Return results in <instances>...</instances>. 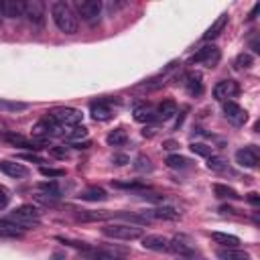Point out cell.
<instances>
[{
  "label": "cell",
  "mask_w": 260,
  "mask_h": 260,
  "mask_svg": "<svg viewBox=\"0 0 260 260\" xmlns=\"http://www.w3.org/2000/svg\"><path fill=\"white\" fill-rule=\"evenodd\" d=\"M51 16H53L55 26H57L61 32H65V35L77 32V28H79V18H77V14H75V10H73L71 4H67V2H63V0L53 2V4H51Z\"/></svg>",
  "instance_id": "6da1fadb"
},
{
  "label": "cell",
  "mask_w": 260,
  "mask_h": 260,
  "mask_svg": "<svg viewBox=\"0 0 260 260\" xmlns=\"http://www.w3.org/2000/svg\"><path fill=\"white\" fill-rule=\"evenodd\" d=\"M81 112L79 110H75V108H53V110H49L47 112V120L49 122H53L55 126H59L63 132L67 130V128H71V126H77V124H81Z\"/></svg>",
  "instance_id": "7a4b0ae2"
},
{
  "label": "cell",
  "mask_w": 260,
  "mask_h": 260,
  "mask_svg": "<svg viewBox=\"0 0 260 260\" xmlns=\"http://www.w3.org/2000/svg\"><path fill=\"white\" fill-rule=\"evenodd\" d=\"M102 234L106 238H112V240H124V242H132V240H138L144 236L142 228L138 225H132V223H106L102 228Z\"/></svg>",
  "instance_id": "3957f363"
},
{
  "label": "cell",
  "mask_w": 260,
  "mask_h": 260,
  "mask_svg": "<svg viewBox=\"0 0 260 260\" xmlns=\"http://www.w3.org/2000/svg\"><path fill=\"white\" fill-rule=\"evenodd\" d=\"M39 219H41L39 211L32 205H20L18 209L10 211L8 217H6V221L14 223L18 230H30V228L39 225Z\"/></svg>",
  "instance_id": "277c9868"
},
{
  "label": "cell",
  "mask_w": 260,
  "mask_h": 260,
  "mask_svg": "<svg viewBox=\"0 0 260 260\" xmlns=\"http://www.w3.org/2000/svg\"><path fill=\"white\" fill-rule=\"evenodd\" d=\"M73 6H75V14L81 16L89 24H95L100 20L102 8H104L100 0H75Z\"/></svg>",
  "instance_id": "5b68a950"
},
{
  "label": "cell",
  "mask_w": 260,
  "mask_h": 260,
  "mask_svg": "<svg viewBox=\"0 0 260 260\" xmlns=\"http://www.w3.org/2000/svg\"><path fill=\"white\" fill-rule=\"evenodd\" d=\"M219 59H221V53L215 45H203L191 57V63H199V65H205V67H215L219 63Z\"/></svg>",
  "instance_id": "8992f818"
},
{
  "label": "cell",
  "mask_w": 260,
  "mask_h": 260,
  "mask_svg": "<svg viewBox=\"0 0 260 260\" xmlns=\"http://www.w3.org/2000/svg\"><path fill=\"white\" fill-rule=\"evenodd\" d=\"M240 95V85L234 79H223L213 87V98L217 102H234Z\"/></svg>",
  "instance_id": "52a82bcc"
},
{
  "label": "cell",
  "mask_w": 260,
  "mask_h": 260,
  "mask_svg": "<svg viewBox=\"0 0 260 260\" xmlns=\"http://www.w3.org/2000/svg\"><path fill=\"white\" fill-rule=\"evenodd\" d=\"M24 16L30 24L35 26H43L45 24V16H47V8L41 0H26L24 2Z\"/></svg>",
  "instance_id": "ba28073f"
},
{
  "label": "cell",
  "mask_w": 260,
  "mask_h": 260,
  "mask_svg": "<svg viewBox=\"0 0 260 260\" xmlns=\"http://www.w3.org/2000/svg\"><path fill=\"white\" fill-rule=\"evenodd\" d=\"M258 160H260V152H258L256 146H244V148L236 150V162L240 167L256 169L258 167Z\"/></svg>",
  "instance_id": "9c48e42d"
},
{
  "label": "cell",
  "mask_w": 260,
  "mask_h": 260,
  "mask_svg": "<svg viewBox=\"0 0 260 260\" xmlns=\"http://www.w3.org/2000/svg\"><path fill=\"white\" fill-rule=\"evenodd\" d=\"M2 138L12 144V146H18V148H28V150H37V148H43V140H30V138H24L22 134H16V132H4Z\"/></svg>",
  "instance_id": "30bf717a"
},
{
  "label": "cell",
  "mask_w": 260,
  "mask_h": 260,
  "mask_svg": "<svg viewBox=\"0 0 260 260\" xmlns=\"http://www.w3.org/2000/svg\"><path fill=\"white\" fill-rule=\"evenodd\" d=\"M89 114L95 122H106L114 116V108L110 104V100H98V102H91L89 106Z\"/></svg>",
  "instance_id": "8fae6325"
},
{
  "label": "cell",
  "mask_w": 260,
  "mask_h": 260,
  "mask_svg": "<svg viewBox=\"0 0 260 260\" xmlns=\"http://www.w3.org/2000/svg\"><path fill=\"white\" fill-rule=\"evenodd\" d=\"M223 114H225V118H228L234 126H244L246 120H248V112H246L242 106H238L236 102H225V104H223Z\"/></svg>",
  "instance_id": "7c38bea8"
},
{
  "label": "cell",
  "mask_w": 260,
  "mask_h": 260,
  "mask_svg": "<svg viewBox=\"0 0 260 260\" xmlns=\"http://www.w3.org/2000/svg\"><path fill=\"white\" fill-rule=\"evenodd\" d=\"M142 246L152 252H169L171 240L165 236H158V234H150V236H142Z\"/></svg>",
  "instance_id": "4fadbf2b"
},
{
  "label": "cell",
  "mask_w": 260,
  "mask_h": 260,
  "mask_svg": "<svg viewBox=\"0 0 260 260\" xmlns=\"http://www.w3.org/2000/svg\"><path fill=\"white\" fill-rule=\"evenodd\" d=\"M144 217L150 221V219H179L181 217V211H177L175 207H169V205H162V207H154V209H148L144 213Z\"/></svg>",
  "instance_id": "5bb4252c"
},
{
  "label": "cell",
  "mask_w": 260,
  "mask_h": 260,
  "mask_svg": "<svg viewBox=\"0 0 260 260\" xmlns=\"http://www.w3.org/2000/svg\"><path fill=\"white\" fill-rule=\"evenodd\" d=\"M183 85L187 89L189 95H199L203 91V81H201V73L197 71H187L183 75Z\"/></svg>",
  "instance_id": "9a60e30c"
},
{
  "label": "cell",
  "mask_w": 260,
  "mask_h": 260,
  "mask_svg": "<svg viewBox=\"0 0 260 260\" xmlns=\"http://www.w3.org/2000/svg\"><path fill=\"white\" fill-rule=\"evenodd\" d=\"M0 171L14 179H24L28 175V169L22 162H14V160H0Z\"/></svg>",
  "instance_id": "2e32d148"
},
{
  "label": "cell",
  "mask_w": 260,
  "mask_h": 260,
  "mask_svg": "<svg viewBox=\"0 0 260 260\" xmlns=\"http://www.w3.org/2000/svg\"><path fill=\"white\" fill-rule=\"evenodd\" d=\"M2 10H4V16H8V18H20V16H24V2L22 0H4Z\"/></svg>",
  "instance_id": "e0dca14e"
},
{
  "label": "cell",
  "mask_w": 260,
  "mask_h": 260,
  "mask_svg": "<svg viewBox=\"0 0 260 260\" xmlns=\"http://www.w3.org/2000/svg\"><path fill=\"white\" fill-rule=\"evenodd\" d=\"M134 120L136 122H146V124L154 122L156 120V110L148 104H140V106L134 108Z\"/></svg>",
  "instance_id": "ac0fdd59"
},
{
  "label": "cell",
  "mask_w": 260,
  "mask_h": 260,
  "mask_svg": "<svg viewBox=\"0 0 260 260\" xmlns=\"http://www.w3.org/2000/svg\"><path fill=\"white\" fill-rule=\"evenodd\" d=\"M154 110H156V120H169V118H173L177 114V104L173 100H165Z\"/></svg>",
  "instance_id": "d6986e66"
},
{
  "label": "cell",
  "mask_w": 260,
  "mask_h": 260,
  "mask_svg": "<svg viewBox=\"0 0 260 260\" xmlns=\"http://www.w3.org/2000/svg\"><path fill=\"white\" fill-rule=\"evenodd\" d=\"M63 138H65L69 144H73V142H81V138H87V128H85L83 124L71 126V128H67V130L63 132Z\"/></svg>",
  "instance_id": "ffe728a7"
},
{
  "label": "cell",
  "mask_w": 260,
  "mask_h": 260,
  "mask_svg": "<svg viewBox=\"0 0 260 260\" xmlns=\"http://www.w3.org/2000/svg\"><path fill=\"white\" fill-rule=\"evenodd\" d=\"M211 240L223 248H238L240 246V238L238 236H232V234H223V232H213L211 234Z\"/></svg>",
  "instance_id": "44dd1931"
},
{
  "label": "cell",
  "mask_w": 260,
  "mask_h": 260,
  "mask_svg": "<svg viewBox=\"0 0 260 260\" xmlns=\"http://www.w3.org/2000/svg\"><path fill=\"white\" fill-rule=\"evenodd\" d=\"M83 256H85L87 260H124V258L116 256V254L110 252V250H95V248L83 250Z\"/></svg>",
  "instance_id": "7402d4cb"
},
{
  "label": "cell",
  "mask_w": 260,
  "mask_h": 260,
  "mask_svg": "<svg viewBox=\"0 0 260 260\" xmlns=\"http://www.w3.org/2000/svg\"><path fill=\"white\" fill-rule=\"evenodd\" d=\"M225 24H228V14H221L205 32H203V41H211V39H215L223 28H225Z\"/></svg>",
  "instance_id": "603a6c76"
},
{
  "label": "cell",
  "mask_w": 260,
  "mask_h": 260,
  "mask_svg": "<svg viewBox=\"0 0 260 260\" xmlns=\"http://www.w3.org/2000/svg\"><path fill=\"white\" fill-rule=\"evenodd\" d=\"M79 199H83V201H104V199H108V193L102 187H87L79 193Z\"/></svg>",
  "instance_id": "cb8c5ba5"
},
{
  "label": "cell",
  "mask_w": 260,
  "mask_h": 260,
  "mask_svg": "<svg viewBox=\"0 0 260 260\" xmlns=\"http://www.w3.org/2000/svg\"><path fill=\"white\" fill-rule=\"evenodd\" d=\"M169 252H175V254H179V256H185V258H191L195 252H193V248L189 246V244H185L183 240H179V238H175V240H171V250Z\"/></svg>",
  "instance_id": "d4e9b609"
},
{
  "label": "cell",
  "mask_w": 260,
  "mask_h": 260,
  "mask_svg": "<svg viewBox=\"0 0 260 260\" xmlns=\"http://www.w3.org/2000/svg\"><path fill=\"white\" fill-rule=\"evenodd\" d=\"M219 260H250V256L238 248H223L217 252Z\"/></svg>",
  "instance_id": "484cf974"
},
{
  "label": "cell",
  "mask_w": 260,
  "mask_h": 260,
  "mask_svg": "<svg viewBox=\"0 0 260 260\" xmlns=\"http://www.w3.org/2000/svg\"><path fill=\"white\" fill-rule=\"evenodd\" d=\"M126 140H128V134H126L124 128H116V130H112V132L106 136V142H108L110 146H122V144H126Z\"/></svg>",
  "instance_id": "4316f807"
},
{
  "label": "cell",
  "mask_w": 260,
  "mask_h": 260,
  "mask_svg": "<svg viewBox=\"0 0 260 260\" xmlns=\"http://www.w3.org/2000/svg\"><path fill=\"white\" fill-rule=\"evenodd\" d=\"M165 162L171 169H189L191 167V160L187 156H181V154H169Z\"/></svg>",
  "instance_id": "83f0119b"
},
{
  "label": "cell",
  "mask_w": 260,
  "mask_h": 260,
  "mask_svg": "<svg viewBox=\"0 0 260 260\" xmlns=\"http://www.w3.org/2000/svg\"><path fill=\"white\" fill-rule=\"evenodd\" d=\"M213 193H215L217 197H221V199H240V195H238L232 187L221 185V183H215V185H213Z\"/></svg>",
  "instance_id": "f1b7e54d"
},
{
  "label": "cell",
  "mask_w": 260,
  "mask_h": 260,
  "mask_svg": "<svg viewBox=\"0 0 260 260\" xmlns=\"http://www.w3.org/2000/svg\"><path fill=\"white\" fill-rule=\"evenodd\" d=\"M207 169H209V171H215V173H223V171L228 169V162H225L221 156H213V154H211V156L207 158Z\"/></svg>",
  "instance_id": "f546056e"
},
{
  "label": "cell",
  "mask_w": 260,
  "mask_h": 260,
  "mask_svg": "<svg viewBox=\"0 0 260 260\" xmlns=\"http://www.w3.org/2000/svg\"><path fill=\"white\" fill-rule=\"evenodd\" d=\"M254 65V57L250 55V53H240L238 57H236V69H250Z\"/></svg>",
  "instance_id": "4dcf8cb0"
},
{
  "label": "cell",
  "mask_w": 260,
  "mask_h": 260,
  "mask_svg": "<svg viewBox=\"0 0 260 260\" xmlns=\"http://www.w3.org/2000/svg\"><path fill=\"white\" fill-rule=\"evenodd\" d=\"M41 175L43 177H49V179H59V177H65V169H55V167H45L41 165Z\"/></svg>",
  "instance_id": "1f68e13d"
},
{
  "label": "cell",
  "mask_w": 260,
  "mask_h": 260,
  "mask_svg": "<svg viewBox=\"0 0 260 260\" xmlns=\"http://www.w3.org/2000/svg\"><path fill=\"white\" fill-rule=\"evenodd\" d=\"M195 154H199V156H211V146H207V144H203V142H191V146H189Z\"/></svg>",
  "instance_id": "d6a6232c"
},
{
  "label": "cell",
  "mask_w": 260,
  "mask_h": 260,
  "mask_svg": "<svg viewBox=\"0 0 260 260\" xmlns=\"http://www.w3.org/2000/svg\"><path fill=\"white\" fill-rule=\"evenodd\" d=\"M35 199H37V201H41V203H45V205H55V203L59 201V195H53V193L41 191V193H37V195H35Z\"/></svg>",
  "instance_id": "836d02e7"
},
{
  "label": "cell",
  "mask_w": 260,
  "mask_h": 260,
  "mask_svg": "<svg viewBox=\"0 0 260 260\" xmlns=\"http://www.w3.org/2000/svg\"><path fill=\"white\" fill-rule=\"evenodd\" d=\"M134 169H136V171H152V162H150L148 156L140 154V156H136V160H134Z\"/></svg>",
  "instance_id": "e575fe53"
},
{
  "label": "cell",
  "mask_w": 260,
  "mask_h": 260,
  "mask_svg": "<svg viewBox=\"0 0 260 260\" xmlns=\"http://www.w3.org/2000/svg\"><path fill=\"white\" fill-rule=\"evenodd\" d=\"M0 108H2V110H10V112H18V110H24L26 104H22V102H4V100H0Z\"/></svg>",
  "instance_id": "d590c367"
},
{
  "label": "cell",
  "mask_w": 260,
  "mask_h": 260,
  "mask_svg": "<svg viewBox=\"0 0 260 260\" xmlns=\"http://www.w3.org/2000/svg\"><path fill=\"white\" fill-rule=\"evenodd\" d=\"M51 154L55 158H67L69 156V148L67 146H51Z\"/></svg>",
  "instance_id": "8d00e7d4"
},
{
  "label": "cell",
  "mask_w": 260,
  "mask_h": 260,
  "mask_svg": "<svg viewBox=\"0 0 260 260\" xmlns=\"http://www.w3.org/2000/svg\"><path fill=\"white\" fill-rule=\"evenodd\" d=\"M114 187H120V189H142L144 185L138 183V181H130V183H114Z\"/></svg>",
  "instance_id": "74e56055"
},
{
  "label": "cell",
  "mask_w": 260,
  "mask_h": 260,
  "mask_svg": "<svg viewBox=\"0 0 260 260\" xmlns=\"http://www.w3.org/2000/svg\"><path fill=\"white\" fill-rule=\"evenodd\" d=\"M20 158L22 160H30V162H45L39 154H35V152H24V154H20Z\"/></svg>",
  "instance_id": "f35d334b"
},
{
  "label": "cell",
  "mask_w": 260,
  "mask_h": 260,
  "mask_svg": "<svg viewBox=\"0 0 260 260\" xmlns=\"http://www.w3.org/2000/svg\"><path fill=\"white\" fill-rule=\"evenodd\" d=\"M112 162L114 165H126V162H130V158L126 154H114L112 156Z\"/></svg>",
  "instance_id": "ab89813d"
},
{
  "label": "cell",
  "mask_w": 260,
  "mask_h": 260,
  "mask_svg": "<svg viewBox=\"0 0 260 260\" xmlns=\"http://www.w3.org/2000/svg\"><path fill=\"white\" fill-rule=\"evenodd\" d=\"M162 148H167V150H175V148H177V142H173V140H167V142L162 144Z\"/></svg>",
  "instance_id": "60d3db41"
},
{
  "label": "cell",
  "mask_w": 260,
  "mask_h": 260,
  "mask_svg": "<svg viewBox=\"0 0 260 260\" xmlns=\"http://www.w3.org/2000/svg\"><path fill=\"white\" fill-rule=\"evenodd\" d=\"M248 201H250V203H254V205H258V203H260L258 193H250V195H248Z\"/></svg>",
  "instance_id": "b9f144b4"
},
{
  "label": "cell",
  "mask_w": 260,
  "mask_h": 260,
  "mask_svg": "<svg viewBox=\"0 0 260 260\" xmlns=\"http://www.w3.org/2000/svg\"><path fill=\"white\" fill-rule=\"evenodd\" d=\"M0 197H8V191H6V187H2V185H0Z\"/></svg>",
  "instance_id": "7bdbcfd3"
},
{
  "label": "cell",
  "mask_w": 260,
  "mask_h": 260,
  "mask_svg": "<svg viewBox=\"0 0 260 260\" xmlns=\"http://www.w3.org/2000/svg\"><path fill=\"white\" fill-rule=\"evenodd\" d=\"M2 20H4V10H2V2H0V24H2Z\"/></svg>",
  "instance_id": "ee69618b"
}]
</instances>
